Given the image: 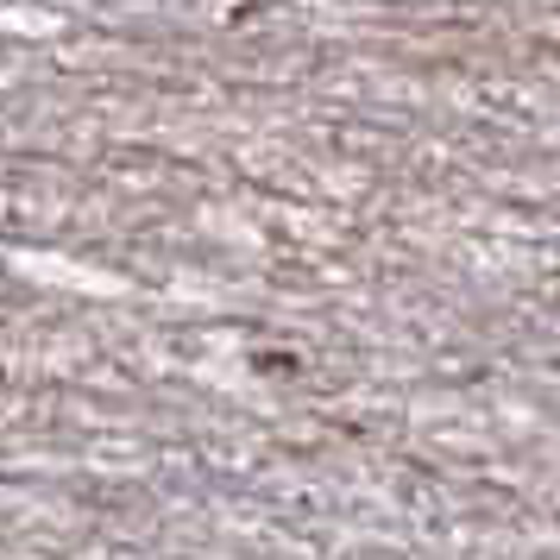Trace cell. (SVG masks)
Segmentation results:
<instances>
[]
</instances>
